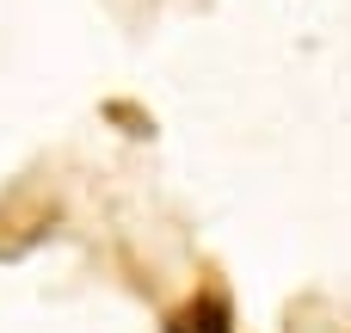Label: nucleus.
I'll return each instance as SVG.
<instances>
[{
    "label": "nucleus",
    "instance_id": "1",
    "mask_svg": "<svg viewBox=\"0 0 351 333\" xmlns=\"http://www.w3.org/2000/svg\"><path fill=\"white\" fill-rule=\"evenodd\" d=\"M173 333H228V309H222L216 297H204V303H191L185 315H173Z\"/></svg>",
    "mask_w": 351,
    "mask_h": 333
}]
</instances>
